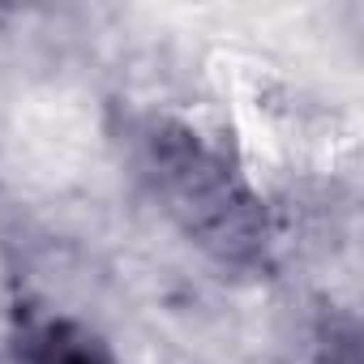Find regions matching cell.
I'll list each match as a JSON object with an SVG mask.
<instances>
[{"label": "cell", "mask_w": 364, "mask_h": 364, "mask_svg": "<svg viewBox=\"0 0 364 364\" xmlns=\"http://www.w3.org/2000/svg\"><path fill=\"white\" fill-rule=\"evenodd\" d=\"M154 189L189 236L223 257H245L262 245V215L232 167L189 129H154L146 141Z\"/></svg>", "instance_id": "cell-1"}, {"label": "cell", "mask_w": 364, "mask_h": 364, "mask_svg": "<svg viewBox=\"0 0 364 364\" xmlns=\"http://www.w3.org/2000/svg\"><path fill=\"white\" fill-rule=\"evenodd\" d=\"M26 364H116L107 347L73 321H48L26 343Z\"/></svg>", "instance_id": "cell-2"}]
</instances>
